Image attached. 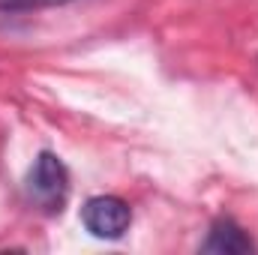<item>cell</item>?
I'll return each instance as SVG.
<instances>
[{"label":"cell","instance_id":"1","mask_svg":"<svg viewBox=\"0 0 258 255\" xmlns=\"http://www.w3.org/2000/svg\"><path fill=\"white\" fill-rule=\"evenodd\" d=\"M24 189H27V198L36 207H42L45 213H60L69 198V171H66L63 159L57 153L42 150L33 168L27 171Z\"/></svg>","mask_w":258,"mask_h":255},{"label":"cell","instance_id":"2","mask_svg":"<svg viewBox=\"0 0 258 255\" xmlns=\"http://www.w3.org/2000/svg\"><path fill=\"white\" fill-rule=\"evenodd\" d=\"M81 222L99 240H120L132 225V210L117 195H93L81 207Z\"/></svg>","mask_w":258,"mask_h":255},{"label":"cell","instance_id":"3","mask_svg":"<svg viewBox=\"0 0 258 255\" xmlns=\"http://www.w3.org/2000/svg\"><path fill=\"white\" fill-rule=\"evenodd\" d=\"M252 249H255L252 237L234 219H216L210 225L207 240L201 243V252H219V255H246Z\"/></svg>","mask_w":258,"mask_h":255},{"label":"cell","instance_id":"4","mask_svg":"<svg viewBox=\"0 0 258 255\" xmlns=\"http://www.w3.org/2000/svg\"><path fill=\"white\" fill-rule=\"evenodd\" d=\"M66 3L72 0H0V12H36V9H51Z\"/></svg>","mask_w":258,"mask_h":255}]
</instances>
